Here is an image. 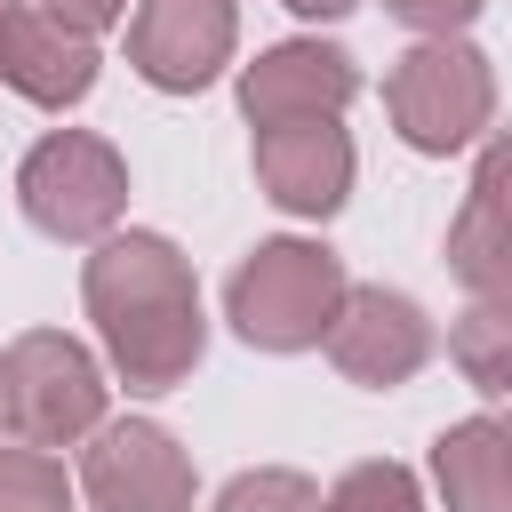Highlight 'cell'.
Returning a JSON list of instances; mask_svg holds the SVG:
<instances>
[{
    "label": "cell",
    "instance_id": "5",
    "mask_svg": "<svg viewBox=\"0 0 512 512\" xmlns=\"http://www.w3.org/2000/svg\"><path fill=\"white\" fill-rule=\"evenodd\" d=\"M16 208L64 248H96L128 216V160L88 128H48L16 168Z\"/></svg>",
    "mask_w": 512,
    "mask_h": 512
},
{
    "label": "cell",
    "instance_id": "17",
    "mask_svg": "<svg viewBox=\"0 0 512 512\" xmlns=\"http://www.w3.org/2000/svg\"><path fill=\"white\" fill-rule=\"evenodd\" d=\"M208 512H320V480H304L288 464H256V472H232Z\"/></svg>",
    "mask_w": 512,
    "mask_h": 512
},
{
    "label": "cell",
    "instance_id": "18",
    "mask_svg": "<svg viewBox=\"0 0 512 512\" xmlns=\"http://www.w3.org/2000/svg\"><path fill=\"white\" fill-rule=\"evenodd\" d=\"M488 0H384V16H400L416 40H440V32H464Z\"/></svg>",
    "mask_w": 512,
    "mask_h": 512
},
{
    "label": "cell",
    "instance_id": "19",
    "mask_svg": "<svg viewBox=\"0 0 512 512\" xmlns=\"http://www.w3.org/2000/svg\"><path fill=\"white\" fill-rule=\"evenodd\" d=\"M56 16H72V24H88V32H112V24H128V0H48Z\"/></svg>",
    "mask_w": 512,
    "mask_h": 512
},
{
    "label": "cell",
    "instance_id": "22",
    "mask_svg": "<svg viewBox=\"0 0 512 512\" xmlns=\"http://www.w3.org/2000/svg\"><path fill=\"white\" fill-rule=\"evenodd\" d=\"M504 432H512V408H504Z\"/></svg>",
    "mask_w": 512,
    "mask_h": 512
},
{
    "label": "cell",
    "instance_id": "10",
    "mask_svg": "<svg viewBox=\"0 0 512 512\" xmlns=\"http://www.w3.org/2000/svg\"><path fill=\"white\" fill-rule=\"evenodd\" d=\"M96 64H104L96 32L72 24V16H56L48 0H24L8 16V32H0V80L24 104H40V112H72L96 88Z\"/></svg>",
    "mask_w": 512,
    "mask_h": 512
},
{
    "label": "cell",
    "instance_id": "12",
    "mask_svg": "<svg viewBox=\"0 0 512 512\" xmlns=\"http://www.w3.org/2000/svg\"><path fill=\"white\" fill-rule=\"evenodd\" d=\"M448 272L472 296H512V128L480 144L472 192L448 224Z\"/></svg>",
    "mask_w": 512,
    "mask_h": 512
},
{
    "label": "cell",
    "instance_id": "2",
    "mask_svg": "<svg viewBox=\"0 0 512 512\" xmlns=\"http://www.w3.org/2000/svg\"><path fill=\"white\" fill-rule=\"evenodd\" d=\"M344 256L328 240H256L224 280V320L256 352H312L328 344V320L344 304Z\"/></svg>",
    "mask_w": 512,
    "mask_h": 512
},
{
    "label": "cell",
    "instance_id": "1",
    "mask_svg": "<svg viewBox=\"0 0 512 512\" xmlns=\"http://www.w3.org/2000/svg\"><path fill=\"white\" fill-rule=\"evenodd\" d=\"M80 304L96 320L112 376L144 400L176 392L208 352L200 280H192V256L168 232H104L80 264Z\"/></svg>",
    "mask_w": 512,
    "mask_h": 512
},
{
    "label": "cell",
    "instance_id": "8",
    "mask_svg": "<svg viewBox=\"0 0 512 512\" xmlns=\"http://www.w3.org/2000/svg\"><path fill=\"white\" fill-rule=\"evenodd\" d=\"M240 48V0H136L128 64L160 96H200Z\"/></svg>",
    "mask_w": 512,
    "mask_h": 512
},
{
    "label": "cell",
    "instance_id": "13",
    "mask_svg": "<svg viewBox=\"0 0 512 512\" xmlns=\"http://www.w3.org/2000/svg\"><path fill=\"white\" fill-rule=\"evenodd\" d=\"M432 488L448 512H512V432L504 416H464L432 440Z\"/></svg>",
    "mask_w": 512,
    "mask_h": 512
},
{
    "label": "cell",
    "instance_id": "21",
    "mask_svg": "<svg viewBox=\"0 0 512 512\" xmlns=\"http://www.w3.org/2000/svg\"><path fill=\"white\" fill-rule=\"evenodd\" d=\"M16 8H24V0H0V32H8V16H16Z\"/></svg>",
    "mask_w": 512,
    "mask_h": 512
},
{
    "label": "cell",
    "instance_id": "7",
    "mask_svg": "<svg viewBox=\"0 0 512 512\" xmlns=\"http://www.w3.org/2000/svg\"><path fill=\"white\" fill-rule=\"evenodd\" d=\"M320 352L336 360L344 384H360V392H400V384L432 360V320H424V304H416L408 288L352 280L344 304H336V320H328V344H320Z\"/></svg>",
    "mask_w": 512,
    "mask_h": 512
},
{
    "label": "cell",
    "instance_id": "3",
    "mask_svg": "<svg viewBox=\"0 0 512 512\" xmlns=\"http://www.w3.org/2000/svg\"><path fill=\"white\" fill-rule=\"evenodd\" d=\"M384 112H392V128H400L408 152L448 160V152H464V144L496 120V72H488V56H480L464 32L416 40V48L392 56V72H384Z\"/></svg>",
    "mask_w": 512,
    "mask_h": 512
},
{
    "label": "cell",
    "instance_id": "14",
    "mask_svg": "<svg viewBox=\"0 0 512 512\" xmlns=\"http://www.w3.org/2000/svg\"><path fill=\"white\" fill-rule=\"evenodd\" d=\"M448 360L472 392L512 400V296H472L448 328Z\"/></svg>",
    "mask_w": 512,
    "mask_h": 512
},
{
    "label": "cell",
    "instance_id": "6",
    "mask_svg": "<svg viewBox=\"0 0 512 512\" xmlns=\"http://www.w3.org/2000/svg\"><path fill=\"white\" fill-rule=\"evenodd\" d=\"M80 504L88 512H192L200 480L168 424L152 416H104L80 448Z\"/></svg>",
    "mask_w": 512,
    "mask_h": 512
},
{
    "label": "cell",
    "instance_id": "15",
    "mask_svg": "<svg viewBox=\"0 0 512 512\" xmlns=\"http://www.w3.org/2000/svg\"><path fill=\"white\" fill-rule=\"evenodd\" d=\"M0 512H80V480L56 448L0 440Z\"/></svg>",
    "mask_w": 512,
    "mask_h": 512
},
{
    "label": "cell",
    "instance_id": "11",
    "mask_svg": "<svg viewBox=\"0 0 512 512\" xmlns=\"http://www.w3.org/2000/svg\"><path fill=\"white\" fill-rule=\"evenodd\" d=\"M352 96H360V64L336 40H280V48H264L240 72V112L256 128H272V120H320V112H344Z\"/></svg>",
    "mask_w": 512,
    "mask_h": 512
},
{
    "label": "cell",
    "instance_id": "16",
    "mask_svg": "<svg viewBox=\"0 0 512 512\" xmlns=\"http://www.w3.org/2000/svg\"><path fill=\"white\" fill-rule=\"evenodd\" d=\"M320 512H424V488H416L408 464L368 456V464H352V472H336L320 488Z\"/></svg>",
    "mask_w": 512,
    "mask_h": 512
},
{
    "label": "cell",
    "instance_id": "4",
    "mask_svg": "<svg viewBox=\"0 0 512 512\" xmlns=\"http://www.w3.org/2000/svg\"><path fill=\"white\" fill-rule=\"evenodd\" d=\"M104 360L64 328H24L0 352V424L32 448H80L104 424Z\"/></svg>",
    "mask_w": 512,
    "mask_h": 512
},
{
    "label": "cell",
    "instance_id": "9",
    "mask_svg": "<svg viewBox=\"0 0 512 512\" xmlns=\"http://www.w3.org/2000/svg\"><path fill=\"white\" fill-rule=\"evenodd\" d=\"M256 184L280 216H336L352 200V136H344V112H320V120H272L256 128Z\"/></svg>",
    "mask_w": 512,
    "mask_h": 512
},
{
    "label": "cell",
    "instance_id": "20",
    "mask_svg": "<svg viewBox=\"0 0 512 512\" xmlns=\"http://www.w3.org/2000/svg\"><path fill=\"white\" fill-rule=\"evenodd\" d=\"M288 16H312V24H336V16H352L360 0H280Z\"/></svg>",
    "mask_w": 512,
    "mask_h": 512
}]
</instances>
